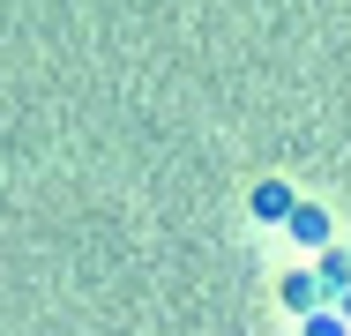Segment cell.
I'll return each mask as SVG.
<instances>
[{"label": "cell", "instance_id": "6da1fadb", "mask_svg": "<svg viewBox=\"0 0 351 336\" xmlns=\"http://www.w3.org/2000/svg\"><path fill=\"white\" fill-rule=\"evenodd\" d=\"M284 224H291V232H299L306 247H322V239H329V217H322L314 202H291V217H284Z\"/></svg>", "mask_w": 351, "mask_h": 336}, {"label": "cell", "instance_id": "7a4b0ae2", "mask_svg": "<svg viewBox=\"0 0 351 336\" xmlns=\"http://www.w3.org/2000/svg\"><path fill=\"white\" fill-rule=\"evenodd\" d=\"M254 209H262V217H291V195L269 180V187H254Z\"/></svg>", "mask_w": 351, "mask_h": 336}, {"label": "cell", "instance_id": "3957f363", "mask_svg": "<svg viewBox=\"0 0 351 336\" xmlns=\"http://www.w3.org/2000/svg\"><path fill=\"white\" fill-rule=\"evenodd\" d=\"M284 307L306 314V307H314V276H284Z\"/></svg>", "mask_w": 351, "mask_h": 336}, {"label": "cell", "instance_id": "277c9868", "mask_svg": "<svg viewBox=\"0 0 351 336\" xmlns=\"http://www.w3.org/2000/svg\"><path fill=\"white\" fill-rule=\"evenodd\" d=\"M306 336H337V322H322V314H314V322H306Z\"/></svg>", "mask_w": 351, "mask_h": 336}, {"label": "cell", "instance_id": "5b68a950", "mask_svg": "<svg viewBox=\"0 0 351 336\" xmlns=\"http://www.w3.org/2000/svg\"><path fill=\"white\" fill-rule=\"evenodd\" d=\"M344 314H351V299H344Z\"/></svg>", "mask_w": 351, "mask_h": 336}]
</instances>
